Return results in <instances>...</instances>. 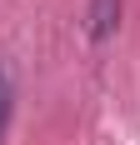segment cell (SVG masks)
Masks as SVG:
<instances>
[{
    "mask_svg": "<svg viewBox=\"0 0 140 145\" xmlns=\"http://www.w3.org/2000/svg\"><path fill=\"white\" fill-rule=\"evenodd\" d=\"M85 20H90V40H110L115 25H120V0H90V10H85Z\"/></svg>",
    "mask_w": 140,
    "mask_h": 145,
    "instance_id": "6da1fadb",
    "label": "cell"
},
{
    "mask_svg": "<svg viewBox=\"0 0 140 145\" xmlns=\"http://www.w3.org/2000/svg\"><path fill=\"white\" fill-rule=\"evenodd\" d=\"M10 105H15V85H10V70L0 65V145H5V130H10Z\"/></svg>",
    "mask_w": 140,
    "mask_h": 145,
    "instance_id": "7a4b0ae2",
    "label": "cell"
}]
</instances>
